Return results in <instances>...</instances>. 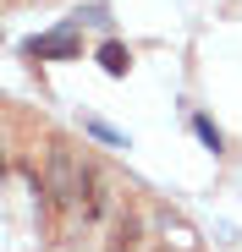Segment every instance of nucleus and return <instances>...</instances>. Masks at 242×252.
Wrapping results in <instances>:
<instances>
[{"instance_id":"nucleus-1","label":"nucleus","mask_w":242,"mask_h":252,"mask_svg":"<svg viewBox=\"0 0 242 252\" xmlns=\"http://www.w3.org/2000/svg\"><path fill=\"white\" fill-rule=\"evenodd\" d=\"M88 187H94V170L66 143H50V159H44V192H50V203L55 208H83Z\"/></svg>"},{"instance_id":"nucleus-2","label":"nucleus","mask_w":242,"mask_h":252,"mask_svg":"<svg viewBox=\"0 0 242 252\" xmlns=\"http://www.w3.org/2000/svg\"><path fill=\"white\" fill-rule=\"evenodd\" d=\"M28 55L33 61H72V55H83V33H77V22H66L55 33H39V38H28Z\"/></svg>"},{"instance_id":"nucleus-3","label":"nucleus","mask_w":242,"mask_h":252,"mask_svg":"<svg viewBox=\"0 0 242 252\" xmlns=\"http://www.w3.org/2000/svg\"><path fill=\"white\" fill-rule=\"evenodd\" d=\"M94 61L110 71V77H127V66H132V50L127 44H121V38H105V44L94 50Z\"/></svg>"},{"instance_id":"nucleus-4","label":"nucleus","mask_w":242,"mask_h":252,"mask_svg":"<svg viewBox=\"0 0 242 252\" xmlns=\"http://www.w3.org/2000/svg\"><path fill=\"white\" fill-rule=\"evenodd\" d=\"M193 137H198V143H204V148H209L215 159L226 154V137H220V126H215L209 115H193Z\"/></svg>"},{"instance_id":"nucleus-5","label":"nucleus","mask_w":242,"mask_h":252,"mask_svg":"<svg viewBox=\"0 0 242 252\" xmlns=\"http://www.w3.org/2000/svg\"><path fill=\"white\" fill-rule=\"evenodd\" d=\"M83 126H88V132H94L99 143H110V148H127V137H121V132H116V126H105L99 115H83Z\"/></svg>"}]
</instances>
